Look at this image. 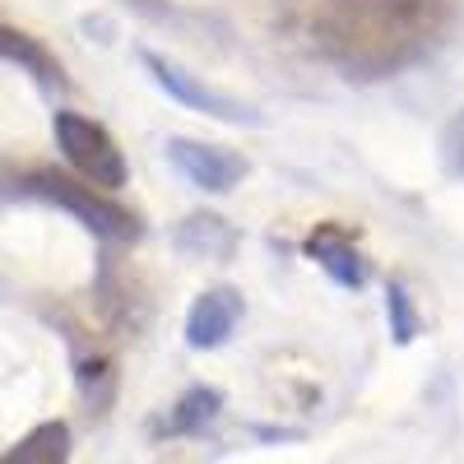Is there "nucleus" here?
Here are the masks:
<instances>
[{
	"mask_svg": "<svg viewBox=\"0 0 464 464\" xmlns=\"http://www.w3.org/2000/svg\"><path fill=\"white\" fill-rule=\"evenodd\" d=\"M0 61H14L24 65L28 74H37L43 84H61V65L33 43L28 33H14V28H0Z\"/></svg>",
	"mask_w": 464,
	"mask_h": 464,
	"instance_id": "10",
	"label": "nucleus"
},
{
	"mask_svg": "<svg viewBox=\"0 0 464 464\" xmlns=\"http://www.w3.org/2000/svg\"><path fill=\"white\" fill-rule=\"evenodd\" d=\"M441 159H446V168H450L455 177H464V107L450 116V126H446V135H441Z\"/></svg>",
	"mask_w": 464,
	"mask_h": 464,
	"instance_id": "12",
	"label": "nucleus"
},
{
	"mask_svg": "<svg viewBox=\"0 0 464 464\" xmlns=\"http://www.w3.org/2000/svg\"><path fill=\"white\" fill-rule=\"evenodd\" d=\"M0 464H70V428L65 422H37L28 437H19Z\"/></svg>",
	"mask_w": 464,
	"mask_h": 464,
	"instance_id": "8",
	"label": "nucleus"
},
{
	"mask_svg": "<svg viewBox=\"0 0 464 464\" xmlns=\"http://www.w3.org/2000/svg\"><path fill=\"white\" fill-rule=\"evenodd\" d=\"M28 190H33V196H43V200H52V205H61V209H70L84 227H93L98 237L130 242L135 232H140V223H135L130 209H121L116 200H107L98 186L74 181V177H65V172H33V177H28Z\"/></svg>",
	"mask_w": 464,
	"mask_h": 464,
	"instance_id": "2",
	"label": "nucleus"
},
{
	"mask_svg": "<svg viewBox=\"0 0 464 464\" xmlns=\"http://www.w3.org/2000/svg\"><path fill=\"white\" fill-rule=\"evenodd\" d=\"M242 316V297L232 293V288H209L196 297V306H190V316H186V343L190 348H218L232 325H237Z\"/></svg>",
	"mask_w": 464,
	"mask_h": 464,
	"instance_id": "6",
	"label": "nucleus"
},
{
	"mask_svg": "<svg viewBox=\"0 0 464 464\" xmlns=\"http://www.w3.org/2000/svg\"><path fill=\"white\" fill-rule=\"evenodd\" d=\"M306 256H312L325 275L343 288H362L367 279V265H362V251L353 246V237H348L343 227H316L312 237H306Z\"/></svg>",
	"mask_w": 464,
	"mask_h": 464,
	"instance_id": "7",
	"label": "nucleus"
},
{
	"mask_svg": "<svg viewBox=\"0 0 464 464\" xmlns=\"http://www.w3.org/2000/svg\"><path fill=\"white\" fill-rule=\"evenodd\" d=\"M140 61H144V70L153 74V84H159L163 93H172L177 102L196 107V111H205V116H218V121H232V126H242V121L256 126V121H260L251 107H242L237 98H227V93H218V89H209V84H200L196 74H186L177 61H168V56H159V52H144Z\"/></svg>",
	"mask_w": 464,
	"mask_h": 464,
	"instance_id": "4",
	"label": "nucleus"
},
{
	"mask_svg": "<svg viewBox=\"0 0 464 464\" xmlns=\"http://www.w3.org/2000/svg\"><path fill=\"white\" fill-rule=\"evenodd\" d=\"M177 246L186 256H200V260H223V256H232L237 237H232V227L218 214H190L177 232Z\"/></svg>",
	"mask_w": 464,
	"mask_h": 464,
	"instance_id": "9",
	"label": "nucleus"
},
{
	"mask_svg": "<svg viewBox=\"0 0 464 464\" xmlns=\"http://www.w3.org/2000/svg\"><path fill=\"white\" fill-rule=\"evenodd\" d=\"M172 168L200 190H232L246 177V159H237L223 144H200V140H168Z\"/></svg>",
	"mask_w": 464,
	"mask_h": 464,
	"instance_id": "5",
	"label": "nucleus"
},
{
	"mask_svg": "<svg viewBox=\"0 0 464 464\" xmlns=\"http://www.w3.org/2000/svg\"><path fill=\"white\" fill-rule=\"evenodd\" d=\"M214 413H218V395H214V391H190V395L177 404V413H172L168 428H172V432H196L200 422H209Z\"/></svg>",
	"mask_w": 464,
	"mask_h": 464,
	"instance_id": "11",
	"label": "nucleus"
},
{
	"mask_svg": "<svg viewBox=\"0 0 464 464\" xmlns=\"http://www.w3.org/2000/svg\"><path fill=\"white\" fill-rule=\"evenodd\" d=\"M391 321H395V339L400 343H409L413 339V330H418V321H413V312H409V293L395 284L391 288Z\"/></svg>",
	"mask_w": 464,
	"mask_h": 464,
	"instance_id": "13",
	"label": "nucleus"
},
{
	"mask_svg": "<svg viewBox=\"0 0 464 464\" xmlns=\"http://www.w3.org/2000/svg\"><path fill=\"white\" fill-rule=\"evenodd\" d=\"M312 37L334 70L372 84L418 61L428 43V14L418 0H325L312 19Z\"/></svg>",
	"mask_w": 464,
	"mask_h": 464,
	"instance_id": "1",
	"label": "nucleus"
},
{
	"mask_svg": "<svg viewBox=\"0 0 464 464\" xmlns=\"http://www.w3.org/2000/svg\"><path fill=\"white\" fill-rule=\"evenodd\" d=\"M56 144L65 153V163L80 172L89 186H98V190H121L126 186V159H121V149H116V140L98 121H89V116L56 111Z\"/></svg>",
	"mask_w": 464,
	"mask_h": 464,
	"instance_id": "3",
	"label": "nucleus"
}]
</instances>
